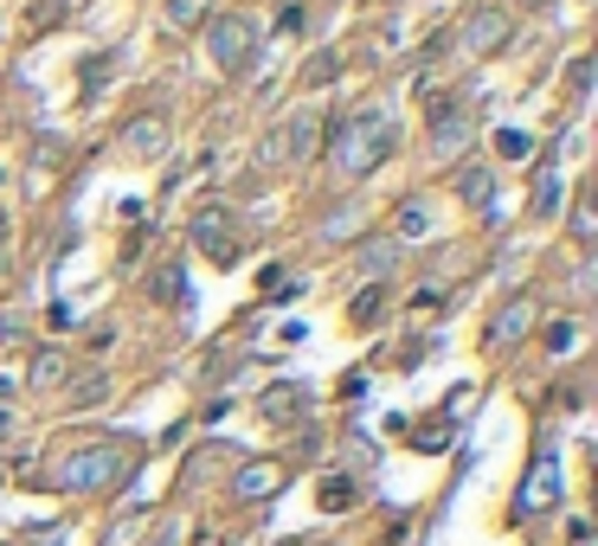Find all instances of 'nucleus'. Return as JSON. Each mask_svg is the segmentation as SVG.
I'll use <instances>...</instances> for the list:
<instances>
[{
    "label": "nucleus",
    "mask_w": 598,
    "mask_h": 546,
    "mask_svg": "<svg viewBox=\"0 0 598 546\" xmlns=\"http://www.w3.org/2000/svg\"><path fill=\"white\" fill-rule=\"evenodd\" d=\"M393 148H399V129L380 109H354V116H341L329 129V161L341 168V181H367Z\"/></svg>",
    "instance_id": "1"
},
{
    "label": "nucleus",
    "mask_w": 598,
    "mask_h": 546,
    "mask_svg": "<svg viewBox=\"0 0 598 546\" xmlns=\"http://www.w3.org/2000/svg\"><path fill=\"white\" fill-rule=\"evenodd\" d=\"M129 470H136V450H129V443H116V437H104V443L72 450V457H65V470H58V482H65L72 495H104V489H116Z\"/></svg>",
    "instance_id": "2"
},
{
    "label": "nucleus",
    "mask_w": 598,
    "mask_h": 546,
    "mask_svg": "<svg viewBox=\"0 0 598 546\" xmlns=\"http://www.w3.org/2000/svg\"><path fill=\"white\" fill-rule=\"evenodd\" d=\"M258 45H264V26L252 13H206V52L225 77H245L258 65Z\"/></svg>",
    "instance_id": "3"
},
{
    "label": "nucleus",
    "mask_w": 598,
    "mask_h": 546,
    "mask_svg": "<svg viewBox=\"0 0 598 546\" xmlns=\"http://www.w3.org/2000/svg\"><path fill=\"white\" fill-rule=\"evenodd\" d=\"M509 39H515V13H509L502 0H477V7L463 13V26H457V45H463V58H495Z\"/></svg>",
    "instance_id": "4"
},
{
    "label": "nucleus",
    "mask_w": 598,
    "mask_h": 546,
    "mask_svg": "<svg viewBox=\"0 0 598 546\" xmlns=\"http://www.w3.org/2000/svg\"><path fill=\"white\" fill-rule=\"evenodd\" d=\"M188 245L206 257V264L232 270V264H238V238H232V206H220V200H213V206H200V213L188 218Z\"/></svg>",
    "instance_id": "5"
},
{
    "label": "nucleus",
    "mask_w": 598,
    "mask_h": 546,
    "mask_svg": "<svg viewBox=\"0 0 598 546\" xmlns=\"http://www.w3.org/2000/svg\"><path fill=\"white\" fill-rule=\"evenodd\" d=\"M322 154V116L316 109H297L284 129L264 136V161H316Z\"/></svg>",
    "instance_id": "6"
},
{
    "label": "nucleus",
    "mask_w": 598,
    "mask_h": 546,
    "mask_svg": "<svg viewBox=\"0 0 598 546\" xmlns=\"http://www.w3.org/2000/svg\"><path fill=\"white\" fill-rule=\"evenodd\" d=\"M470 142H477L470 104H457V97L431 104V154H438V161H457V154H470Z\"/></svg>",
    "instance_id": "7"
},
{
    "label": "nucleus",
    "mask_w": 598,
    "mask_h": 546,
    "mask_svg": "<svg viewBox=\"0 0 598 546\" xmlns=\"http://www.w3.org/2000/svg\"><path fill=\"white\" fill-rule=\"evenodd\" d=\"M534 315H541V302H534V296H509V302L495 309V322H489V347H495V354L522 347L527 328H534Z\"/></svg>",
    "instance_id": "8"
},
{
    "label": "nucleus",
    "mask_w": 598,
    "mask_h": 546,
    "mask_svg": "<svg viewBox=\"0 0 598 546\" xmlns=\"http://www.w3.org/2000/svg\"><path fill=\"white\" fill-rule=\"evenodd\" d=\"M554 495H560V463H554V457H534L522 495H515V521H534L541 508H554Z\"/></svg>",
    "instance_id": "9"
},
{
    "label": "nucleus",
    "mask_w": 598,
    "mask_h": 546,
    "mask_svg": "<svg viewBox=\"0 0 598 546\" xmlns=\"http://www.w3.org/2000/svg\"><path fill=\"white\" fill-rule=\"evenodd\" d=\"M284 463H277V457H245V463H238V470H232V495H238V502H270V495H277V489H284Z\"/></svg>",
    "instance_id": "10"
},
{
    "label": "nucleus",
    "mask_w": 598,
    "mask_h": 546,
    "mask_svg": "<svg viewBox=\"0 0 598 546\" xmlns=\"http://www.w3.org/2000/svg\"><path fill=\"white\" fill-rule=\"evenodd\" d=\"M122 154H136V161H154V154H168V116H129L122 122Z\"/></svg>",
    "instance_id": "11"
},
{
    "label": "nucleus",
    "mask_w": 598,
    "mask_h": 546,
    "mask_svg": "<svg viewBox=\"0 0 598 546\" xmlns=\"http://www.w3.org/2000/svg\"><path fill=\"white\" fill-rule=\"evenodd\" d=\"M142 290H149V302H161V309H181V302H188V264H181V257L154 264L149 277H142Z\"/></svg>",
    "instance_id": "12"
},
{
    "label": "nucleus",
    "mask_w": 598,
    "mask_h": 546,
    "mask_svg": "<svg viewBox=\"0 0 598 546\" xmlns=\"http://www.w3.org/2000/svg\"><path fill=\"white\" fill-rule=\"evenodd\" d=\"M302 405H309L302 386H270V393H264V418H270V425H290V418H302Z\"/></svg>",
    "instance_id": "13"
},
{
    "label": "nucleus",
    "mask_w": 598,
    "mask_h": 546,
    "mask_svg": "<svg viewBox=\"0 0 598 546\" xmlns=\"http://www.w3.org/2000/svg\"><path fill=\"white\" fill-rule=\"evenodd\" d=\"M58 379H65V354H58V347H39L33 366H26V386H33V393H52Z\"/></svg>",
    "instance_id": "14"
},
{
    "label": "nucleus",
    "mask_w": 598,
    "mask_h": 546,
    "mask_svg": "<svg viewBox=\"0 0 598 546\" xmlns=\"http://www.w3.org/2000/svg\"><path fill=\"white\" fill-rule=\"evenodd\" d=\"M457 193H463V206H483V213H489V200H495V174H489V168H463V174H457Z\"/></svg>",
    "instance_id": "15"
},
{
    "label": "nucleus",
    "mask_w": 598,
    "mask_h": 546,
    "mask_svg": "<svg viewBox=\"0 0 598 546\" xmlns=\"http://www.w3.org/2000/svg\"><path fill=\"white\" fill-rule=\"evenodd\" d=\"M142 534H149V508H129L110 521V534H104V546H142Z\"/></svg>",
    "instance_id": "16"
},
{
    "label": "nucleus",
    "mask_w": 598,
    "mask_h": 546,
    "mask_svg": "<svg viewBox=\"0 0 598 546\" xmlns=\"http://www.w3.org/2000/svg\"><path fill=\"white\" fill-rule=\"evenodd\" d=\"M161 20H168L174 33H193V26H206V0H168Z\"/></svg>",
    "instance_id": "17"
},
{
    "label": "nucleus",
    "mask_w": 598,
    "mask_h": 546,
    "mask_svg": "<svg viewBox=\"0 0 598 546\" xmlns=\"http://www.w3.org/2000/svg\"><path fill=\"white\" fill-rule=\"evenodd\" d=\"M380 315H386V283H367L354 296V328H380Z\"/></svg>",
    "instance_id": "18"
},
{
    "label": "nucleus",
    "mask_w": 598,
    "mask_h": 546,
    "mask_svg": "<svg viewBox=\"0 0 598 546\" xmlns=\"http://www.w3.org/2000/svg\"><path fill=\"white\" fill-rule=\"evenodd\" d=\"M335 77H341V52H316V58L302 65V84H309V90H322V84H335Z\"/></svg>",
    "instance_id": "19"
},
{
    "label": "nucleus",
    "mask_w": 598,
    "mask_h": 546,
    "mask_svg": "<svg viewBox=\"0 0 598 546\" xmlns=\"http://www.w3.org/2000/svg\"><path fill=\"white\" fill-rule=\"evenodd\" d=\"M393 232H399V238H425V232H431V213H425V200H406Z\"/></svg>",
    "instance_id": "20"
},
{
    "label": "nucleus",
    "mask_w": 598,
    "mask_h": 546,
    "mask_svg": "<svg viewBox=\"0 0 598 546\" xmlns=\"http://www.w3.org/2000/svg\"><path fill=\"white\" fill-rule=\"evenodd\" d=\"M316 502H322L329 514L348 508V502H354V482H348V475H322V495H316Z\"/></svg>",
    "instance_id": "21"
},
{
    "label": "nucleus",
    "mask_w": 598,
    "mask_h": 546,
    "mask_svg": "<svg viewBox=\"0 0 598 546\" xmlns=\"http://www.w3.org/2000/svg\"><path fill=\"white\" fill-rule=\"evenodd\" d=\"M104 399H110V379H104V373H90V379H77V386H72L77 411H84V405H104Z\"/></svg>",
    "instance_id": "22"
},
{
    "label": "nucleus",
    "mask_w": 598,
    "mask_h": 546,
    "mask_svg": "<svg viewBox=\"0 0 598 546\" xmlns=\"http://www.w3.org/2000/svg\"><path fill=\"white\" fill-rule=\"evenodd\" d=\"M592 77H598L592 52H579V58H573V65H566V84H573V97H586V90H592Z\"/></svg>",
    "instance_id": "23"
},
{
    "label": "nucleus",
    "mask_w": 598,
    "mask_h": 546,
    "mask_svg": "<svg viewBox=\"0 0 598 546\" xmlns=\"http://www.w3.org/2000/svg\"><path fill=\"white\" fill-rule=\"evenodd\" d=\"M534 213H541V218L560 213V181H554V174H541V181H534Z\"/></svg>",
    "instance_id": "24"
},
{
    "label": "nucleus",
    "mask_w": 598,
    "mask_h": 546,
    "mask_svg": "<svg viewBox=\"0 0 598 546\" xmlns=\"http://www.w3.org/2000/svg\"><path fill=\"white\" fill-rule=\"evenodd\" d=\"M573 238H579V245H592V238H598V213H592V200H579V206H573Z\"/></svg>",
    "instance_id": "25"
},
{
    "label": "nucleus",
    "mask_w": 598,
    "mask_h": 546,
    "mask_svg": "<svg viewBox=\"0 0 598 546\" xmlns=\"http://www.w3.org/2000/svg\"><path fill=\"white\" fill-rule=\"evenodd\" d=\"M58 20H65V0H39V13H26V26H33V33H52Z\"/></svg>",
    "instance_id": "26"
},
{
    "label": "nucleus",
    "mask_w": 598,
    "mask_h": 546,
    "mask_svg": "<svg viewBox=\"0 0 598 546\" xmlns=\"http://www.w3.org/2000/svg\"><path fill=\"white\" fill-rule=\"evenodd\" d=\"M361 264H367V270H386V264H399V245H386V238H380V245L361 251Z\"/></svg>",
    "instance_id": "27"
},
{
    "label": "nucleus",
    "mask_w": 598,
    "mask_h": 546,
    "mask_svg": "<svg viewBox=\"0 0 598 546\" xmlns=\"http://www.w3.org/2000/svg\"><path fill=\"white\" fill-rule=\"evenodd\" d=\"M495 148H502L509 161H522V154H527V136H522V129H502V136H495Z\"/></svg>",
    "instance_id": "28"
},
{
    "label": "nucleus",
    "mask_w": 598,
    "mask_h": 546,
    "mask_svg": "<svg viewBox=\"0 0 598 546\" xmlns=\"http://www.w3.org/2000/svg\"><path fill=\"white\" fill-rule=\"evenodd\" d=\"M354 225H361V213L348 206V213H335V218H329V238H341V232H354Z\"/></svg>",
    "instance_id": "29"
},
{
    "label": "nucleus",
    "mask_w": 598,
    "mask_h": 546,
    "mask_svg": "<svg viewBox=\"0 0 598 546\" xmlns=\"http://www.w3.org/2000/svg\"><path fill=\"white\" fill-rule=\"evenodd\" d=\"M104 72H110V58H90V65H84V90H97V84H104Z\"/></svg>",
    "instance_id": "30"
},
{
    "label": "nucleus",
    "mask_w": 598,
    "mask_h": 546,
    "mask_svg": "<svg viewBox=\"0 0 598 546\" xmlns=\"http://www.w3.org/2000/svg\"><path fill=\"white\" fill-rule=\"evenodd\" d=\"M547 347H554V354H566V347H573V328H547Z\"/></svg>",
    "instance_id": "31"
},
{
    "label": "nucleus",
    "mask_w": 598,
    "mask_h": 546,
    "mask_svg": "<svg viewBox=\"0 0 598 546\" xmlns=\"http://www.w3.org/2000/svg\"><path fill=\"white\" fill-rule=\"evenodd\" d=\"M26 540H33V546H58V540H65V527H39V534H26Z\"/></svg>",
    "instance_id": "32"
},
{
    "label": "nucleus",
    "mask_w": 598,
    "mask_h": 546,
    "mask_svg": "<svg viewBox=\"0 0 598 546\" xmlns=\"http://www.w3.org/2000/svg\"><path fill=\"white\" fill-rule=\"evenodd\" d=\"M515 7H527V13H547V7H554V0H515Z\"/></svg>",
    "instance_id": "33"
},
{
    "label": "nucleus",
    "mask_w": 598,
    "mask_h": 546,
    "mask_svg": "<svg viewBox=\"0 0 598 546\" xmlns=\"http://www.w3.org/2000/svg\"><path fill=\"white\" fill-rule=\"evenodd\" d=\"M13 290V270H7V264H0V296Z\"/></svg>",
    "instance_id": "34"
},
{
    "label": "nucleus",
    "mask_w": 598,
    "mask_h": 546,
    "mask_svg": "<svg viewBox=\"0 0 598 546\" xmlns=\"http://www.w3.org/2000/svg\"><path fill=\"white\" fill-rule=\"evenodd\" d=\"M154 546H181V534H174V527H168V534H161V540H154Z\"/></svg>",
    "instance_id": "35"
},
{
    "label": "nucleus",
    "mask_w": 598,
    "mask_h": 546,
    "mask_svg": "<svg viewBox=\"0 0 598 546\" xmlns=\"http://www.w3.org/2000/svg\"><path fill=\"white\" fill-rule=\"evenodd\" d=\"M0 238H7V213H0Z\"/></svg>",
    "instance_id": "36"
}]
</instances>
